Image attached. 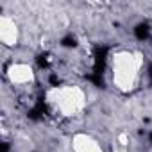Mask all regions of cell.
I'll return each instance as SVG.
<instances>
[{"label": "cell", "instance_id": "cell-5", "mask_svg": "<svg viewBox=\"0 0 152 152\" xmlns=\"http://www.w3.org/2000/svg\"><path fill=\"white\" fill-rule=\"evenodd\" d=\"M72 152H104L102 143L90 132H75L70 140Z\"/></svg>", "mask_w": 152, "mask_h": 152}, {"label": "cell", "instance_id": "cell-1", "mask_svg": "<svg viewBox=\"0 0 152 152\" xmlns=\"http://www.w3.org/2000/svg\"><path fill=\"white\" fill-rule=\"evenodd\" d=\"M145 57L136 48H116L109 56V81L111 86L122 93H132L141 79Z\"/></svg>", "mask_w": 152, "mask_h": 152}, {"label": "cell", "instance_id": "cell-2", "mask_svg": "<svg viewBox=\"0 0 152 152\" xmlns=\"http://www.w3.org/2000/svg\"><path fill=\"white\" fill-rule=\"evenodd\" d=\"M45 106L59 120H73L88 107V95L79 84H59L45 91Z\"/></svg>", "mask_w": 152, "mask_h": 152}, {"label": "cell", "instance_id": "cell-4", "mask_svg": "<svg viewBox=\"0 0 152 152\" xmlns=\"http://www.w3.org/2000/svg\"><path fill=\"white\" fill-rule=\"evenodd\" d=\"M20 39H22V31L18 22L9 15H2L0 16V43L6 48H15L20 45Z\"/></svg>", "mask_w": 152, "mask_h": 152}, {"label": "cell", "instance_id": "cell-6", "mask_svg": "<svg viewBox=\"0 0 152 152\" xmlns=\"http://www.w3.org/2000/svg\"><path fill=\"white\" fill-rule=\"evenodd\" d=\"M113 152H129V148H125V147H118V145L113 143Z\"/></svg>", "mask_w": 152, "mask_h": 152}, {"label": "cell", "instance_id": "cell-3", "mask_svg": "<svg viewBox=\"0 0 152 152\" xmlns=\"http://www.w3.org/2000/svg\"><path fill=\"white\" fill-rule=\"evenodd\" d=\"M4 75L13 86H32L36 83V70L27 61H9L4 68Z\"/></svg>", "mask_w": 152, "mask_h": 152}]
</instances>
